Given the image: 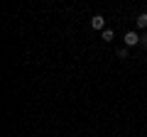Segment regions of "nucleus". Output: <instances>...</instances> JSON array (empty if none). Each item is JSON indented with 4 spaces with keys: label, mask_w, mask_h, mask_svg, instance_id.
<instances>
[{
    "label": "nucleus",
    "mask_w": 147,
    "mask_h": 137,
    "mask_svg": "<svg viewBox=\"0 0 147 137\" xmlns=\"http://www.w3.org/2000/svg\"><path fill=\"white\" fill-rule=\"evenodd\" d=\"M115 54H118V59H127V47H120Z\"/></svg>",
    "instance_id": "39448f33"
},
{
    "label": "nucleus",
    "mask_w": 147,
    "mask_h": 137,
    "mask_svg": "<svg viewBox=\"0 0 147 137\" xmlns=\"http://www.w3.org/2000/svg\"><path fill=\"white\" fill-rule=\"evenodd\" d=\"M140 44H142V47H147V32H145V34L140 37Z\"/></svg>",
    "instance_id": "423d86ee"
},
{
    "label": "nucleus",
    "mask_w": 147,
    "mask_h": 137,
    "mask_svg": "<svg viewBox=\"0 0 147 137\" xmlns=\"http://www.w3.org/2000/svg\"><path fill=\"white\" fill-rule=\"evenodd\" d=\"M113 37H115L113 30H103V32H100V39H103V42H113Z\"/></svg>",
    "instance_id": "20e7f679"
},
{
    "label": "nucleus",
    "mask_w": 147,
    "mask_h": 137,
    "mask_svg": "<svg viewBox=\"0 0 147 137\" xmlns=\"http://www.w3.org/2000/svg\"><path fill=\"white\" fill-rule=\"evenodd\" d=\"M91 27L103 32V30H105V17H103V15H93V17H91Z\"/></svg>",
    "instance_id": "f03ea898"
},
{
    "label": "nucleus",
    "mask_w": 147,
    "mask_h": 137,
    "mask_svg": "<svg viewBox=\"0 0 147 137\" xmlns=\"http://www.w3.org/2000/svg\"><path fill=\"white\" fill-rule=\"evenodd\" d=\"M125 47H135V44H140V34L137 32H125Z\"/></svg>",
    "instance_id": "f257e3e1"
},
{
    "label": "nucleus",
    "mask_w": 147,
    "mask_h": 137,
    "mask_svg": "<svg viewBox=\"0 0 147 137\" xmlns=\"http://www.w3.org/2000/svg\"><path fill=\"white\" fill-rule=\"evenodd\" d=\"M135 22H137V27H140V30H147V12H140Z\"/></svg>",
    "instance_id": "7ed1b4c3"
}]
</instances>
